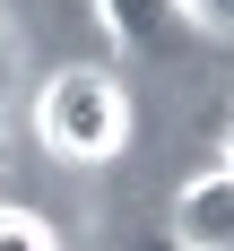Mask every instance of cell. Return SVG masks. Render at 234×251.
I'll return each instance as SVG.
<instances>
[{
    "label": "cell",
    "mask_w": 234,
    "mask_h": 251,
    "mask_svg": "<svg viewBox=\"0 0 234 251\" xmlns=\"http://www.w3.org/2000/svg\"><path fill=\"white\" fill-rule=\"evenodd\" d=\"M191 18L217 26V35H234V0H191Z\"/></svg>",
    "instance_id": "8992f818"
},
{
    "label": "cell",
    "mask_w": 234,
    "mask_h": 251,
    "mask_svg": "<svg viewBox=\"0 0 234 251\" xmlns=\"http://www.w3.org/2000/svg\"><path fill=\"white\" fill-rule=\"evenodd\" d=\"M0 251H61L35 208H0Z\"/></svg>",
    "instance_id": "277c9868"
},
{
    "label": "cell",
    "mask_w": 234,
    "mask_h": 251,
    "mask_svg": "<svg viewBox=\"0 0 234 251\" xmlns=\"http://www.w3.org/2000/svg\"><path fill=\"white\" fill-rule=\"evenodd\" d=\"M174 251H234V174L217 165V174L182 182L174 200V234H165Z\"/></svg>",
    "instance_id": "3957f363"
},
{
    "label": "cell",
    "mask_w": 234,
    "mask_h": 251,
    "mask_svg": "<svg viewBox=\"0 0 234 251\" xmlns=\"http://www.w3.org/2000/svg\"><path fill=\"white\" fill-rule=\"evenodd\" d=\"M9 78H18V18H9V0H0V96H9Z\"/></svg>",
    "instance_id": "5b68a950"
},
{
    "label": "cell",
    "mask_w": 234,
    "mask_h": 251,
    "mask_svg": "<svg viewBox=\"0 0 234 251\" xmlns=\"http://www.w3.org/2000/svg\"><path fill=\"white\" fill-rule=\"evenodd\" d=\"M130 130H139V113H130L122 78L96 70V61H70L35 87V139L70 165H113L130 148Z\"/></svg>",
    "instance_id": "6da1fadb"
},
{
    "label": "cell",
    "mask_w": 234,
    "mask_h": 251,
    "mask_svg": "<svg viewBox=\"0 0 234 251\" xmlns=\"http://www.w3.org/2000/svg\"><path fill=\"white\" fill-rule=\"evenodd\" d=\"M96 26L130 52V61H165V52H182L200 35L191 0H96Z\"/></svg>",
    "instance_id": "7a4b0ae2"
},
{
    "label": "cell",
    "mask_w": 234,
    "mask_h": 251,
    "mask_svg": "<svg viewBox=\"0 0 234 251\" xmlns=\"http://www.w3.org/2000/svg\"><path fill=\"white\" fill-rule=\"evenodd\" d=\"M226 174H234V122H226Z\"/></svg>",
    "instance_id": "52a82bcc"
},
{
    "label": "cell",
    "mask_w": 234,
    "mask_h": 251,
    "mask_svg": "<svg viewBox=\"0 0 234 251\" xmlns=\"http://www.w3.org/2000/svg\"><path fill=\"white\" fill-rule=\"evenodd\" d=\"M165 251H174V243H165Z\"/></svg>",
    "instance_id": "ba28073f"
}]
</instances>
